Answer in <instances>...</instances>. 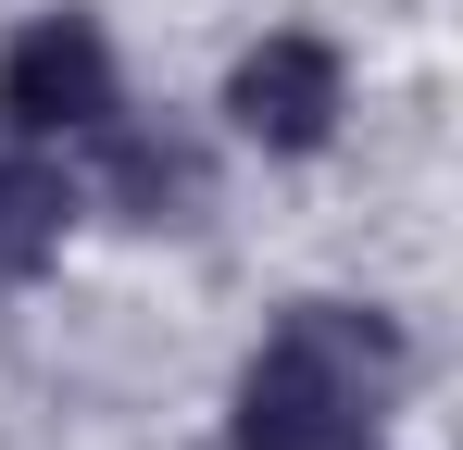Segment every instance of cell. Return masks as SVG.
<instances>
[{"instance_id":"cell-1","label":"cell","mask_w":463,"mask_h":450,"mask_svg":"<svg viewBox=\"0 0 463 450\" xmlns=\"http://www.w3.org/2000/svg\"><path fill=\"white\" fill-rule=\"evenodd\" d=\"M413 338L376 300H288L226 388V450H376Z\"/></svg>"},{"instance_id":"cell-2","label":"cell","mask_w":463,"mask_h":450,"mask_svg":"<svg viewBox=\"0 0 463 450\" xmlns=\"http://www.w3.org/2000/svg\"><path fill=\"white\" fill-rule=\"evenodd\" d=\"M113 113H126V51H113L100 13L51 0V13H25V25L0 38V138H25V150H88Z\"/></svg>"},{"instance_id":"cell-3","label":"cell","mask_w":463,"mask_h":450,"mask_svg":"<svg viewBox=\"0 0 463 450\" xmlns=\"http://www.w3.org/2000/svg\"><path fill=\"white\" fill-rule=\"evenodd\" d=\"M226 138L263 150V163H313V150H338L351 126V51L326 38V25H263L250 51L226 63Z\"/></svg>"},{"instance_id":"cell-4","label":"cell","mask_w":463,"mask_h":450,"mask_svg":"<svg viewBox=\"0 0 463 450\" xmlns=\"http://www.w3.org/2000/svg\"><path fill=\"white\" fill-rule=\"evenodd\" d=\"M76 201H100L113 225H201L213 213V150L163 138V126H138V113H113V126L88 138V188Z\"/></svg>"},{"instance_id":"cell-5","label":"cell","mask_w":463,"mask_h":450,"mask_svg":"<svg viewBox=\"0 0 463 450\" xmlns=\"http://www.w3.org/2000/svg\"><path fill=\"white\" fill-rule=\"evenodd\" d=\"M76 213H88V201H76V163H63V150L0 138V276H51Z\"/></svg>"}]
</instances>
